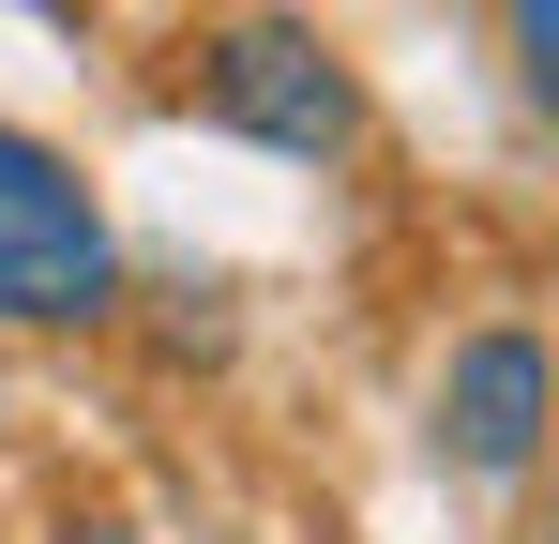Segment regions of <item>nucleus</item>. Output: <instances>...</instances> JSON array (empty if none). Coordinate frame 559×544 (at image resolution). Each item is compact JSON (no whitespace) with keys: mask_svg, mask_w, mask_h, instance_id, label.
Here are the masks:
<instances>
[{"mask_svg":"<svg viewBox=\"0 0 559 544\" xmlns=\"http://www.w3.org/2000/svg\"><path fill=\"white\" fill-rule=\"evenodd\" d=\"M31 15H61V31H76V0H31Z\"/></svg>","mask_w":559,"mask_h":544,"instance_id":"nucleus-5","label":"nucleus"},{"mask_svg":"<svg viewBox=\"0 0 559 544\" xmlns=\"http://www.w3.org/2000/svg\"><path fill=\"white\" fill-rule=\"evenodd\" d=\"M439 453L468 484H530V453H545V333L530 318H499L439 363Z\"/></svg>","mask_w":559,"mask_h":544,"instance_id":"nucleus-3","label":"nucleus"},{"mask_svg":"<svg viewBox=\"0 0 559 544\" xmlns=\"http://www.w3.org/2000/svg\"><path fill=\"white\" fill-rule=\"evenodd\" d=\"M121 303V227L61 137L0 121V333H92Z\"/></svg>","mask_w":559,"mask_h":544,"instance_id":"nucleus-1","label":"nucleus"},{"mask_svg":"<svg viewBox=\"0 0 559 544\" xmlns=\"http://www.w3.org/2000/svg\"><path fill=\"white\" fill-rule=\"evenodd\" d=\"M182 106L227 121V137H258V152H287V167H348L364 152V76L333 61L318 15H227L182 61Z\"/></svg>","mask_w":559,"mask_h":544,"instance_id":"nucleus-2","label":"nucleus"},{"mask_svg":"<svg viewBox=\"0 0 559 544\" xmlns=\"http://www.w3.org/2000/svg\"><path fill=\"white\" fill-rule=\"evenodd\" d=\"M61 544H121V530H61Z\"/></svg>","mask_w":559,"mask_h":544,"instance_id":"nucleus-6","label":"nucleus"},{"mask_svg":"<svg viewBox=\"0 0 559 544\" xmlns=\"http://www.w3.org/2000/svg\"><path fill=\"white\" fill-rule=\"evenodd\" d=\"M514 61H530V91H559V0H514Z\"/></svg>","mask_w":559,"mask_h":544,"instance_id":"nucleus-4","label":"nucleus"}]
</instances>
